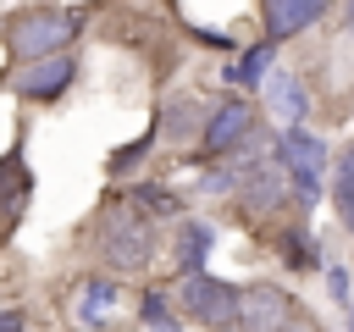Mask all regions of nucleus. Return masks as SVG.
Here are the masks:
<instances>
[{"label":"nucleus","instance_id":"1","mask_svg":"<svg viewBox=\"0 0 354 332\" xmlns=\"http://www.w3.org/2000/svg\"><path fill=\"white\" fill-rule=\"evenodd\" d=\"M77 33H83V11H77V6H28V11L11 17L6 44H11V55H17L22 66H33V61L66 55V44H72Z\"/></svg>","mask_w":354,"mask_h":332},{"label":"nucleus","instance_id":"2","mask_svg":"<svg viewBox=\"0 0 354 332\" xmlns=\"http://www.w3.org/2000/svg\"><path fill=\"white\" fill-rule=\"evenodd\" d=\"M94 243H100V260H105L111 271H144L149 255H155V227H149L144 210H133V205H111V210L100 216Z\"/></svg>","mask_w":354,"mask_h":332},{"label":"nucleus","instance_id":"3","mask_svg":"<svg viewBox=\"0 0 354 332\" xmlns=\"http://www.w3.org/2000/svg\"><path fill=\"white\" fill-rule=\"evenodd\" d=\"M277 160H282L288 183L299 188V199L315 205V194H321V172H326V144H321L310 127H282V138H277Z\"/></svg>","mask_w":354,"mask_h":332},{"label":"nucleus","instance_id":"4","mask_svg":"<svg viewBox=\"0 0 354 332\" xmlns=\"http://www.w3.org/2000/svg\"><path fill=\"white\" fill-rule=\"evenodd\" d=\"M238 293H243V288H232V282H221V277H188V282L177 288V304H183L199 326L232 332V326H238Z\"/></svg>","mask_w":354,"mask_h":332},{"label":"nucleus","instance_id":"5","mask_svg":"<svg viewBox=\"0 0 354 332\" xmlns=\"http://www.w3.org/2000/svg\"><path fill=\"white\" fill-rule=\"evenodd\" d=\"M249 133H254V111H249V100L227 94L221 105H210L205 133H199V149H205V155H232V149L249 144Z\"/></svg>","mask_w":354,"mask_h":332},{"label":"nucleus","instance_id":"6","mask_svg":"<svg viewBox=\"0 0 354 332\" xmlns=\"http://www.w3.org/2000/svg\"><path fill=\"white\" fill-rule=\"evenodd\" d=\"M293 315V299L271 282H254L238 293V332H282Z\"/></svg>","mask_w":354,"mask_h":332},{"label":"nucleus","instance_id":"7","mask_svg":"<svg viewBox=\"0 0 354 332\" xmlns=\"http://www.w3.org/2000/svg\"><path fill=\"white\" fill-rule=\"evenodd\" d=\"M72 77H77V61H72V55H55V61L17 66L11 89H17L22 100H33V105H50V100H61V94L72 89Z\"/></svg>","mask_w":354,"mask_h":332},{"label":"nucleus","instance_id":"8","mask_svg":"<svg viewBox=\"0 0 354 332\" xmlns=\"http://www.w3.org/2000/svg\"><path fill=\"white\" fill-rule=\"evenodd\" d=\"M238 194H243L249 210H277V205H282V194H288V172H282L277 149H271V155H254L249 166H238Z\"/></svg>","mask_w":354,"mask_h":332},{"label":"nucleus","instance_id":"9","mask_svg":"<svg viewBox=\"0 0 354 332\" xmlns=\"http://www.w3.org/2000/svg\"><path fill=\"white\" fill-rule=\"evenodd\" d=\"M72 321L83 332H111V321H116V282L111 277H83L77 293H72Z\"/></svg>","mask_w":354,"mask_h":332},{"label":"nucleus","instance_id":"10","mask_svg":"<svg viewBox=\"0 0 354 332\" xmlns=\"http://www.w3.org/2000/svg\"><path fill=\"white\" fill-rule=\"evenodd\" d=\"M260 17H266V39L282 44V39L304 33V28H315V22L326 17V6H321V0H266Z\"/></svg>","mask_w":354,"mask_h":332},{"label":"nucleus","instance_id":"11","mask_svg":"<svg viewBox=\"0 0 354 332\" xmlns=\"http://www.w3.org/2000/svg\"><path fill=\"white\" fill-rule=\"evenodd\" d=\"M210 243H216V227L210 221H183L177 227V277H205V260H210Z\"/></svg>","mask_w":354,"mask_h":332},{"label":"nucleus","instance_id":"12","mask_svg":"<svg viewBox=\"0 0 354 332\" xmlns=\"http://www.w3.org/2000/svg\"><path fill=\"white\" fill-rule=\"evenodd\" d=\"M266 100H271V111H277L288 127H299V122L310 116V94L299 89V77H271V83H266Z\"/></svg>","mask_w":354,"mask_h":332},{"label":"nucleus","instance_id":"13","mask_svg":"<svg viewBox=\"0 0 354 332\" xmlns=\"http://www.w3.org/2000/svg\"><path fill=\"white\" fill-rule=\"evenodd\" d=\"M271 55H277V44H271V39H260L254 50H243V55L232 61V72H227V83H243V89H266V72H271Z\"/></svg>","mask_w":354,"mask_h":332},{"label":"nucleus","instance_id":"14","mask_svg":"<svg viewBox=\"0 0 354 332\" xmlns=\"http://www.w3.org/2000/svg\"><path fill=\"white\" fill-rule=\"evenodd\" d=\"M332 205H337L343 227L354 232V149H343L337 166H332Z\"/></svg>","mask_w":354,"mask_h":332},{"label":"nucleus","instance_id":"15","mask_svg":"<svg viewBox=\"0 0 354 332\" xmlns=\"http://www.w3.org/2000/svg\"><path fill=\"white\" fill-rule=\"evenodd\" d=\"M138 321H144L149 332H183V326L171 321V299H166L160 288H149V293L138 299Z\"/></svg>","mask_w":354,"mask_h":332},{"label":"nucleus","instance_id":"16","mask_svg":"<svg viewBox=\"0 0 354 332\" xmlns=\"http://www.w3.org/2000/svg\"><path fill=\"white\" fill-rule=\"evenodd\" d=\"M127 205H133V210H160V216H177V194H166V188H155V183H138V188L127 194Z\"/></svg>","mask_w":354,"mask_h":332},{"label":"nucleus","instance_id":"17","mask_svg":"<svg viewBox=\"0 0 354 332\" xmlns=\"http://www.w3.org/2000/svg\"><path fill=\"white\" fill-rule=\"evenodd\" d=\"M282 255H288L293 271H315V266H321V249H315V238H304V232H288V238H282Z\"/></svg>","mask_w":354,"mask_h":332},{"label":"nucleus","instance_id":"18","mask_svg":"<svg viewBox=\"0 0 354 332\" xmlns=\"http://www.w3.org/2000/svg\"><path fill=\"white\" fill-rule=\"evenodd\" d=\"M149 138H155V133H144L138 144H127V149H116V155H111V172H127V166H133V160H138V155L149 149Z\"/></svg>","mask_w":354,"mask_h":332},{"label":"nucleus","instance_id":"19","mask_svg":"<svg viewBox=\"0 0 354 332\" xmlns=\"http://www.w3.org/2000/svg\"><path fill=\"white\" fill-rule=\"evenodd\" d=\"M0 332H28V321H22V310H0Z\"/></svg>","mask_w":354,"mask_h":332},{"label":"nucleus","instance_id":"20","mask_svg":"<svg viewBox=\"0 0 354 332\" xmlns=\"http://www.w3.org/2000/svg\"><path fill=\"white\" fill-rule=\"evenodd\" d=\"M282 332H315V326H310V321H288Z\"/></svg>","mask_w":354,"mask_h":332},{"label":"nucleus","instance_id":"21","mask_svg":"<svg viewBox=\"0 0 354 332\" xmlns=\"http://www.w3.org/2000/svg\"><path fill=\"white\" fill-rule=\"evenodd\" d=\"M348 33H354V6H348Z\"/></svg>","mask_w":354,"mask_h":332},{"label":"nucleus","instance_id":"22","mask_svg":"<svg viewBox=\"0 0 354 332\" xmlns=\"http://www.w3.org/2000/svg\"><path fill=\"white\" fill-rule=\"evenodd\" d=\"M348 332H354V304H348Z\"/></svg>","mask_w":354,"mask_h":332}]
</instances>
